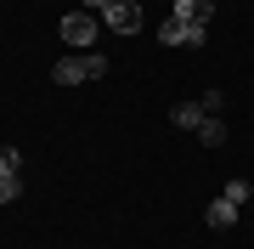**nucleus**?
<instances>
[{"mask_svg": "<svg viewBox=\"0 0 254 249\" xmlns=\"http://www.w3.org/2000/svg\"><path fill=\"white\" fill-rule=\"evenodd\" d=\"M102 74H108V57H102V51H68V57L51 63V80L57 85H85V80H102Z\"/></svg>", "mask_w": 254, "mask_h": 249, "instance_id": "obj_1", "label": "nucleus"}, {"mask_svg": "<svg viewBox=\"0 0 254 249\" xmlns=\"http://www.w3.org/2000/svg\"><path fill=\"white\" fill-rule=\"evenodd\" d=\"M57 34H63L68 51H91L96 34H102V17H91V11H68V17L57 23Z\"/></svg>", "mask_w": 254, "mask_h": 249, "instance_id": "obj_2", "label": "nucleus"}, {"mask_svg": "<svg viewBox=\"0 0 254 249\" xmlns=\"http://www.w3.org/2000/svg\"><path fill=\"white\" fill-rule=\"evenodd\" d=\"M147 17H141V0H108L102 6V28H113V34H136Z\"/></svg>", "mask_w": 254, "mask_h": 249, "instance_id": "obj_3", "label": "nucleus"}, {"mask_svg": "<svg viewBox=\"0 0 254 249\" xmlns=\"http://www.w3.org/2000/svg\"><path fill=\"white\" fill-rule=\"evenodd\" d=\"M158 40H164V46H192V51H198V46H209V28H198V23H175V17H164V23H158Z\"/></svg>", "mask_w": 254, "mask_h": 249, "instance_id": "obj_4", "label": "nucleus"}, {"mask_svg": "<svg viewBox=\"0 0 254 249\" xmlns=\"http://www.w3.org/2000/svg\"><path fill=\"white\" fill-rule=\"evenodd\" d=\"M170 17H175V23H198V28H209V17H215V0H175Z\"/></svg>", "mask_w": 254, "mask_h": 249, "instance_id": "obj_5", "label": "nucleus"}, {"mask_svg": "<svg viewBox=\"0 0 254 249\" xmlns=\"http://www.w3.org/2000/svg\"><path fill=\"white\" fill-rule=\"evenodd\" d=\"M237 215H243V204H232L226 193H220V198H209V210H203V221L215 227V232H226V227H237Z\"/></svg>", "mask_w": 254, "mask_h": 249, "instance_id": "obj_6", "label": "nucleus"}, {"mask_svg": "<svg viewBox=\"0 0 254 249\" xmlns=\"http://www.w3.org/2000/svg\"><path fill=\"white\" fill-rule=\"evenodd\" d=\"M209 119V113H203V102L198 96H192V102H175V108H170V125L175 130H192V136H198V125Z\"/></svg>", "mask_w": 254, "mask_h": 249, "instance_id": "obj_7", "label": "nucleus"}, {"mask_svg": "<svg viewBox=\"0 0 254 249\" xmlns=\"http://www.w3.org/2000/svg\"><path fill=\"white\" fill-rule=\"evenodd\" d=\"M198 142H203V148H220V142H226V125H220V113H209V119L198 125Z\"/></svg>", "mask_w": 254, "mask_h": 249, "instance_id": "obj_8", "label": "nucleus"}, {"mask_svg": "<svg viewBox=\"0 0 254 249\" xmlns=\"http://www.w3.org/2000/svg\"><path fill=\"white\" fill-rule=\"evenodd\" d=\"M220 193H226L232 204H249V193H254V181H249V175H232V181L220 187Z\"/></svg>", "mask_w": 254, "mask_h": 249, "instance_id": "obj_9", "label": "nucleus"}, {"mask_svg": "<svg viewBox=\"0 0 254 249\" xmlns=\"http://www.w3.org/2000/svg\"><path fill=\"white\" fill-rule=\"evenodd\" d=\"M23 170V153L17 148H0V175H17Z\"/></svg>", "mask_w": 254, "mask_h": 249, "instance_id": "obj_10", "label": "nucleus"}, {"mask_svg": "<svg viewBox=\"0 0 254 249\" xmlns=\"http://www.w3.org/2000/svg\"><path fill=\"white\" fill-rule=\"evenodd\" d=\"M17 198V175H0V204H11Z\"/></svg>", "mask_w": 254, "mask_h": 249, "instance_id": "obj_11", "label": "nucleus"}, {"mask_svg": "<svg viewBox=\"0 0 254 249\" xmlns=\"http://www.w3.org/2000/svg\"><path fill=\"white\" fill-rule=\"evenodd\" d=\"M79 6H85V11H102V6H108V0H79Z\"/></svg>", "mask_w": 254, "mask_h": 249, "instance_id": "obj_12", "label": "nucleus"}]
</instances>
